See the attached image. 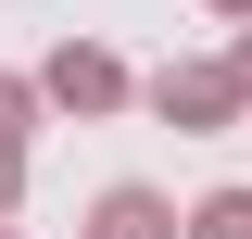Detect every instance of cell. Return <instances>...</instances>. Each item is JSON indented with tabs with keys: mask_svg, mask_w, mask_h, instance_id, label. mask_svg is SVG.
I'll return each mask as SVG.
<instances>
[{
	"mask_svg": "<svg viewBox=\"0 0 252 239\" xmlns=\"http://www.w3.org/2000/svg\"><path fill=\"white\" fill-rule=\"evenodd\" d=\"M0 239H13V227H0Z\"/></svg>",
	"mask_w": 252,
	"mask_h": 239,
	"instance_id": "obj_9",
	"label": "cell"
},
{
	"mask_svg": "<svg viewBox=\"0 0 252 239\" xmlns=\"http://www.w3.org/2000/svg\"><path fill=\"white\" fill-rule=\"evenodd\" d=\"M227 76H240V101H252V26H240V51H227Z\"/></svg>",
	"mask_w": 252,
	"mask_h": 239,
	"instance_id": "obj_7",
	"label": "cell"
},
{
	"mask_svg": "<svg viewBox=\"0 0 252 239\" xmlns=\"http://www.w3.org/2000/svg\"><path fill=\"white\" fill-rule=\"evenodd\" d=\"M139 101H152L164 126H189V139H215V126H240V114H252V101H240V76H227V63H164V76H152V89H139Z\"/></svg>",
	"mask_w": 252,
	"mask_h": 239,
	"instance_id": "obj_2",
	"label": "cell"
},
{
	"mask_svg": "<svg viewBox=\"0 0 252 239\" xmlns=\"http://www.w3.org/2000/svg\"><path fill=\"white\" fill-rule=\"evenodd\" d=\"M177 239H252V189H202L177 214Z\"/></svg>",
	"mask_w": 252,
	"mask_h": 239,
	"instance_id": "obj_4",
	"label": "cell"
},
{
	"mask_svg": "<svg viewBox=\"0 0 252 239\" xmlns=\"http://www.w3.org/2000/svg\"><path fill=\"white\" fill-rule=\"evenodd\" d=\"M51 126V101H38V76H0V139H38Z\"/></svg>",
	"mask_w": 252,
	"mask_h": 239,
	"instance_id": "obj_5",
	"label": "cell"
},
{
	"mask_svg": "<svg viewBox=\"0 0 252 239\" xmlns=\"http://www.w3.org/2000/svg\"><path fill=\"white\" fill-rule=\"evenodd\" d=\"M76 239H177V202H164V189H139V177H114L89 202V227Z\"/></svg>",
	"mask_w": 252,
	"mask_h": 239,
	"instance_id": "obj_3",
	"label": "cell"
},
{
	"mask_svg": "<svg viewBox=\"0 0 252 239\" xmlns=\"http://www.w3.org/2000/svg\"><path fill=\"white\" fill-rule=\"evenodd\" d=\"M13 202H26V139H0V227H13Z\"/></svg>",
	"mask_w": 252,
	"mask_h": 239,
	"instance_id": "obj_6",
	"label": "cell"
},
{
	"mask_svg": "<svg viewBox=\"0 0 252 239\" xmlns=\"http://www.w3.org/2000/svg\"><path fill=\"white\" fill-rule=\"evenodd\" d=\"M38 101H51V114H76V126H89V114H126V101H139V76H126V63L101 51V38H63V51L38 63Z\"/></svg>",
	"mask_w": 252,
	"mask_h": 239,
	"instance_id": "obj_1",
	"label": "cell"
},
{
	"mask_svg": "<svg viewBox=\"0 0 252 239\" xmlns=\"http://www.w3.org/2000/svg\"><path fill=\"white\" fill-rule=\"evenodd\" d=\"M202 13H227V26H252V0H202Z\"/></svg>",
	"mask_w": 252,
	"mask_h": 239,
	"instance_id": "obj_8",
	"label": "cell"
}]
</instances>
